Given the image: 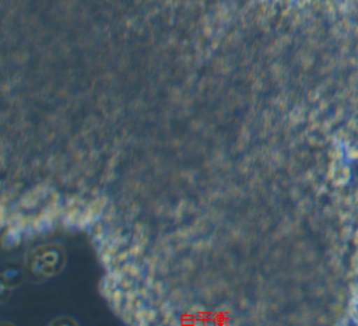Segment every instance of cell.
I'll list each match as a JSON object with an SVG mask.
<instances>
[{"mask_svg": "<svg viewBox=\"0 0 358 326\" xmlns=\"http://www.w3.org/2000/svg\"><path fill=\"white\" fill-rule=\"evenodd\" d=\"M348 319H351L354 323H358V270H357L355 283H354V288H352V297H351V304H350Z\"/></svg>", "mask_w": 358, "mask_h": 326, "instance_id": "1", "label": "cell"}]
</instances>
